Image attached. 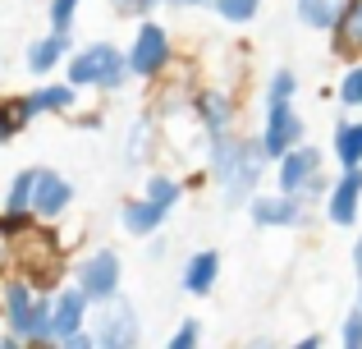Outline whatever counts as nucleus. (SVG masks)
I'll use <instances>...</instances> for the list:
<instances>
[{
  "label": "nucleus",
  "mask_w": 362,
  "mask_h": 349,
  "mask_svg": "<svg viewBox=\"0 0 362 349\" xmlns=\"http://www.w3.org/2000/svg\"><path fill=\"white\" fill-rule=\"evenodd\" d=\"M266 171V152L262 138H234V134H216L211 138V179L221 184L225 202L239 207L252 198V188L262 184Z\"/></svg>",
  "instance_id": "obj_1"
},
{
  "label": "nucleus",
  "mask_w": 362,
  "mask_h": 349,
  "mask_svg": "<svg viewBox=\"0 0 362 349\" xmlns=\"http://www.w3.org/2000/svg\"><path fill=\"white\" fill-rule=\"evenodd\" d=\"M293 92H298V74L275 69L271 88H266V129H262L266 161H275L284 147L303 143V120H298V110H293Z\"/></svg>",
  "instance_id": "obj_2"
},
{
  "label": "nucleus",
  "mask_w": 362,
  "mask_h": 349,
  "mask_svg": "<svg viewBox=\"0 0 362 349\" xmlns=\"http://www.w3.org/2000/svg\"><path fill=\"white\" fill-rule=\"evenodd\" d=\"M69 60V83L74 88H97V92H115L129 79V64H124V51L110 42H92L83 46L78 55H64Z\"/></svg>",
  "instance_id": "obj_3"
},
{
  "label": "nucleus",
  "mask_w": 362,
  "mask_h": 349,
  "mask_svg": "<svg viewBox=\"0 0 362 349\" xmlns=\"http://www.w3.org/2000/svg\"><path fill=\"white\" fill-rule=\"evenodd\" d=\"M138 341H142L138 308H133L129 299H119V294L101 299V322H97V331H92V345H101V349H133Z\"/></svg>",
  "instance_id": "obj_4"
},
{
  "label": "nucleus",
  "mask_w": 362,
  "mask_h": 349,
  "mask_svg": "<svg viewBox=\"0 0 362 349\" xmlns=\"http://www.w3.org/2000/svg\"><path fill=\"white\" fill-rule=\"evenodd\" d=\"M124 64H129V74H138V79H156L170 64V33L160 23H151V18H142L133 46L124 51Z\"/></svg>",
  "instance_id": "obj_5"
},
{
  "label": "nucleus",
  "mask_w": 362,
  "mask_h": 349,
  "mask_svg": "<svg viewBox=\"0 0 362 349\" xmlns=\"http://www.w3.org/2000/svg\"><path fill=\"white\" fill-rule=\"evenodd\" d=\"M74 285L88 294V304H101V299L119 294V253L97 248L92 258H83L78 271H74Z\"/></svg>",
  "instance_id": "obj_6"
},
{
  "label": "nucleus",
  "mask_w": 362,
  "mask_h": 349,
  "mask_svg": "<svg viewBox=\"0 0 362 349\" xmlns=\"http://www.w3.org/2000/svg\"><path fill=\"white\" fill-rule=\"evenodd\" d=\"M321 171H326V156H321V147H312V143H293V147H284V152L275 156L280 193H298L303 198V188H308L312 175H321Z\"/></svg>",
  "instance_id": "obj_7"
},
{
  "label": "nucleus",
  "mask_w": 362,
  "mask_h": 349,
  "mask_svg": "<svg viewBox=\"0 0 362 349\" xmlns=\"http://www.w3.org/2000/svg\"><path fill=\"white\" fill-rule=\"evenodd\" d=\"M69 202H74V184H69V179H64L60 171H46V166H37L28 212H33L37 221H55V216L69 212Z\"/></svg>",
  "instance_id": "obj_8"
},
{
  "label": "nucleus",
  "mask_w": 362,
  "mask_h": 349,
  "mask_svg": "<svg viewBox=\"0 0 362 349\" xmlns=\"http://www.w3.org/2000/svg\"><path fill=\"white\" fill-rule=\"evenodd\" d=\"M74 101H78V88L74 83H46V88H37V92H28V97H18L14 101V115H18V125H28V120H37V115H51V110H74Z\"/></svg>",
  "instance_id": "obj_9"
},
{
  "label": "nucleus",
  "mask_w": 362,
  "mask_h": 349,
  "mask_svg": "<svg viewBox=\"0 0 362 349\" xmlns=\"http://www.w3.org/2000/svg\"><path fill=\"white\" fill-rule=\"evenodd\" d=\"M247 216H252L262 230H289V225H303V198L298 193H280V198H252L247 202Z\"/></svg>",
  "instance_id": "obj_10"
},
{
  "label": "nucleus",
  "mask_w": 362,
  "mask_h": 349,
  "mask_svg": "<svg viewBox=\"0 0 362 349\" xmlns=\"http://www.w3.org/2000/svg\"><path fill=\"white\" fill-rule=\"evenodd\" d=\"M326 212L335 225H354L358 221V202H362V166H344V175L326 188Z\"/></svg>",
  "instance_id": "obj_11"
},
{
  "label": "nucleus",
  "mask_w": 362,
  "mask_h": 349,
  "mask_svg": "<svg viewBox=\"0 0 362 349\" xmlns=\"http://www.w3.org/2000/svg\"><path fill=\"white\" fill-rule=\"evenodd\" d=\"M88 322V294H83L78 285L60 290V294L51 299V345H60L64 336L74 331V326Z\"/></svg>",
  "instance_id": "obj_12"
},
{
  "label": "nucleus",
  "mask_w": 362,
  "mask_h": 349,
  "mask_svg": "<svg viewBox=\"0 0 362 349\" xmlns=\"http://www.w3.org/2000/svg\"><path fill=\"white\" fill-rule=\"evenodd\" d=\"M330 37H335V55H362V0H344L330 23Z\"/></svg>",
  "instance_id": "obj_13"
},
{
  "label": "nucleus",
  "mask_w": 362,
  "mask_h": 349,
  "mask_svg": "<svg viewBox=\"0 0 362 349\" xmlns=\"http://www.w3.org/2000/svg\"><path fill=\"white\" fill-rule=\"evenodd\" d=\"M216 276H221V253H216V248H202V253H193V258L184 262V290L197 294V299L211 294Z\"/></svg>",
  "instance_id": "obj_14"
},
{
  "label": "nucleus",
  "mask_w": 362,
  "mask_h": 349,
  "mask_svg": "<svg viewBox=\"0 0 362 349\" xmlns=\"http://www.w3.org/2000/svg\"><path fill=\"white\" fill-rule=\"evenodd\" d=\"M165 216L170 212H165V207H156L151 198H129V202L119 207V221H124V230H129V234H156Z\"/></svg>",
  "instance_id": "obj_15"
},
{
  "label": "nucleus",
  "mask_w": 362,
  "mask_h": 349,
  "mask_svg": "<svg viewBox=\"0 0 362 349\" xmlns=\"http://www.w3.org/2000/svg\"><path fill=\"white\" fill-rule=\"evenodd\" d=\"M69 51H74L69 33H51V37H42V42L28 46V69H33V74H51L55 64H64Z\"/></svg>",
  "instance_id": "obj_16"
},
{
  "label": "nucleus",
  "mask_w": 362,
  "mask_h": 349,
  "mask_svg": "<svg viewBox=\"0 0 362 349\" xmlns=\"http://www.w3.org/2000/svg\"><path fill=\"white\" fill-rule=\"evenodd\" d=\"M33 299L37 290L28 285V280H5V322L9 331L23 341V326H28V313H33Z\"/></svg>",
  "instance_id": "obj_17"
},
{
  "label": "nucleus",
  "mask_w": 362,
  "mask_h": 349,
  "mask_svg": "<svg viewBox=\"0 0 362 349\" xmlns=\"http://www.w3.org/2000/svg\"><path fill=\"white\" fill-rule=\"evenodd\" d=\"M197 115H202V125H206V138H216V134H230L234 101L225 97V92H202V97H197Z\"/></svg>",
  "instance_id": "obj_18"
},
{
  "label": "nucleus",
  "mask_w": 362,
  "mask_h": 349,
  "mask_svg": "<svg viewBox=\"0 0 362 349\" xmlns=\"http://www.w3.org/2000/svg\"><path fill=\"white\" fill-rule=\"evenodd\" d=\"M335 156L339 166H362V120H344L335 129Z\"/></svg>",
  "instance_id": "obj_19"
},
{
  "label": "nucleus",
  "mask_w": 362,
  "mask_h": 349,
  "mask_svg": "<svg viewBox=\"0 0 362 349\" xmlns=\"http://www.w3.org/2000/svg\"><path fill=\"white\" fill-rule=\"evenodd\" d=\"M339 5H344V0H298V18H303L308 28H317V33H330Z\"/></svg>",
  "instance_id": "obj_20"
},
{
  "label": "nucleus",
  "mask_w": 362,
  "mask_h": 349,
  "mask_svg": "<svg viewBox=\"0 0 362 349\" xmlns=\"http://www.w3.org/2000/svg\"><path fill=\"white\" fill-rule=\"evenodd\" d=\"M151 134H156L151 120H138V125L129 129V143H124V161H129V166H142L151 156Z\"/></svg>",
  "instance_id": "obj_21"
},
{
  "label": "nucleus",
  "mask_w": 362,
  "mask_h": 349,
  "mask_svg": "<svg viewBox=\"0 0 362 349\" xmlns=\"http://www.w3.org/2000/svg\"><path fill=\"white\" fill-rule=\"evenodd\" d=\"M142 198H151V202L156 207H179V198H184V184H179V179H170V175H147V193Z\"/></svg>",
  "instance_id": "obj_22"
},
{
  "label": "nucleus",
  "mask_w": 362,
  "mask_h": 349,
  "mask_svg": "<svg viewBox=\"0 0 362 349\" xmlns=\"http://www.w3.org/2000/svg\"><path fill=\"white\" fill-rule=\"evenodd\" d=\"M206 5H211L225 23H247V18L262 9V0H206Z\"/></svg>",
  "instance_id": "obj_23"
},
{
  "label": "nucleus",
  "mask_w": 362,
  "mask_h": 349,
  "mask_svg": "<svg viewBox=\"0 0 362 349\" xmlns=\"http://www.w3.org/2000/svg\"><path fill=\"white\" fill-rule=\"evenodd\" d=\"M33 225V212H18V207H5L0 212V244H14L18 234Z\"/></svg>",
  "instance_id": "obj_24"
},
{
  "label": "nucleus",
  "mask_w": 362,
  "mask_h": 349,
  "mask_svg": "<svg viewBox=\"0 0 362 349\" xmlns=\"http://www.w3.org/2000/svg\"><path fill=\"white\" fill-rule=\"evenodd\" d=\"M33 179H37V171H18V175H14V184H9V193H5V207H18V212H28V198H33Z\"/></svg>",
  "instance_id": "obj_25"
},
{
  "label": "nucleus",
  "mask_w": 362,
  "mask_h": 349,
  "mask_svg": "<svg viewBox=\"0 0 362 349\" xmlns=\"http://www.w3.org/2000/svg\"><path fill=\"white\" fill-rule=\"evenodd\" d=\"M335 97L344 101V106H354V110L362 106V60L344 74V79H339V92H335Z\"/></svg>",
  "instance_id": "obj_26"
},
{
  "label": "nucleus",
  "mask_w": 362,
  "mask_h": 349,
  "mask_svg": "<svg viewBox=\"0 0 362 349\" xmlns=\"http://www.w3.org/2000/svg\"><path fill=\"white\" fill-rule=\"evenodd\" d=\"M197 341H202V322H197V317H184V322L175 326V336H170V349H193Z\"/></svg>",
  "instance_id": "obj_27"
},
{
  "label": "nucleus",
  "mask_w": 362,
  "mask_h": 349,
  "mask_svg": "<svg viewBox=\"0 0 362 349\" xmlns=\"http://www.w3.org/2000/svg\"><path fill=\"white\" fill-rule=\"evenodd\" d=\"M74 14H78V0H51V33H69Z\"/></svg>",
  "instance_id": "obj_28"
},
{
  "label": "nucleus",
  "mask_w": 362,
  "mask_h": 349,
  "mask_svg": "<svg viewBox=\"0 0 362 349\" xmlns=\"http://www.w3.org/2000/svg\"><path fill=\"white\" fill-rule=\"evenodd\" d=\"M339 341H344V349H358V345H362V304L344 317V331H339Z\"/></svg>",
  "instance_id": "obj_29"
},
{
  "label": "nucleus",
  "mask_w": 362,
  "mask_h": 349,
  "mask_svg": "<svg viewBox=\"0 0 362 349\" xmlns=\"http://www.w3.org/2000/svg\"><path fill=\"white\" fill-rule=\"evenodd\" d=\"M18 129H23V125H18V115H14V106H0V147H5V143H9V138H14V134H18Z\"/></svg>",
  "instance_id": "obj_30"
},
{
  "label": "nucleus",
  "mask_w": 362,
  "mask_h": 349,
  "mask_svg": "<svg viewBox=\"0 0 362 349\" xmlns=\"http://www.w3.org/2000/svg\"><path fill=\"white\" fill-rule=\"evenodd\" d=\"M151 5H160V0H115V9H119V14H147Z\"/></svg>",
  "instance_id": "obj_31"
},
{
  "label": "nucleus",
  "mask_w": 362,
  "mask_h": 349,
  "mask_svg": "<svg viewBox=\"0 0 362 349\" xmlns=\"http://www.w3.org/2000/svg\"><path fill=\"white\" fill-rule=\"evenodd\" d=\"M160 5H170V9H193V5H206V0H160Z\"/></svg>",
  "instance_id": "obj_32"
},
{
  "label": "nucleus",
  "mask_w": 362,
  "mask_h": 349,
  "mask_svg": "<svg viewBox=\"0 0 362 349\" xmlns=\"http://www.w3.org/2000/svg\"><path fill=\"white\" fill-rule=\"evenodd\" d=\"M354 267H362V234H358V244H354Z\"/></svg>",
  "instance_id": "obj_33"
},
{
  "label": "nucleus",
  "mask_w": 362,
  "mask_h": 349,
  "mask_svg": "<svg viewBox=\"0 0 362 349\" xmlns=\"http://www.w3.org/2000/svg\"><path fill=\"white\" fill-rule=\"evenodd\" d=\"M358 271V304H362V267H354Z\"/></svg>",
  "instance_id": "obj_34"
}]
</instances>
